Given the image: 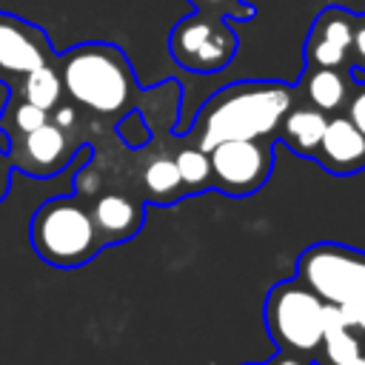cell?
I'll return each instance as SVG.
<instances>
[{"mask_svg":"<svg viewBox=\"0 0 365 365\" xmlns=\"http://www.w3.org/2000/svg\"><path fill=\"white\" fill-rule=\"evenodd\" d=\"M63 94L91 117L123 120L137 103V77L114 43H80L54 57Z\"/></svg>","mask_w":365,"mask_h":365,"instance_id":"obj_1","label":"cell"},{"mask_svg":"<svg viewBox=\"0 0 365 365\" xmlns=\"http://www.w3.org/2000/svg\"><path fill=\"white\" fill-rule=\"evenodd\" d=\"M294 106V88L274 80H242L220 88L194 117V137L202 151L225 140H262L274 134Z\"/></svg>","mask_w":365,"mask_h":365,"instance_id":"obj_2","label":"cell"},{"mask_svg":"<svg viewBox=\"0 0 365 365\" xmlns=\"http://www.w3.org/2000/svg\"><path fill=\"white\" fill-rule=\"evenodd\" d=\"M29 242L51 268H83L103 248L80 197H51L37 205L29 220Z\"/></svg>","mask_w":365,"mask_h":365,"instance_id":"obj_3","label":"cell"},{"mask_svg":"<svg viewBox=\"0 0 365 365\" xmlns=\"http://www.w3.org/2000/svg\"><path fill=\"white\" fill-rule=\"evenodd\" d=\"M265 331L285 354L311 356L325 331V302L299 279L277 282L265 297Z\"/></svg>","mask_w":365,"mask_h":365,"instance_id":"obj_4","label":"cell"},{"mask_svg":"<svg viewBox=\"0 0 365 365\" xmlns=\"http://www.w3.org/2000/svg\"><path fill=\"white\" fill-rule=\"evenodd\" d=\"M297 277L325 302L354 308L365 302V251L317 242L297 257Z\"/></svg>","mask_w":365,"mask_h":365,"instance_id":"obj_5","label":"cell"},{"mask_svg":"<svg viewBox=\"0 0 365 365\" xmlns=\"http://www.w3.org/2000/svg\"><path fill=\"white\" fill-rule=\"evenodd\" d=\"M237 48L240 40L228 26V20L202 11L177 20L168 37V51L174 63L197 74H211L225 68L234 60Z\"/></svg>","mask_w":365,"mask_h":365,"instance_id":"obj_6","label":"cell"},{"mask_svg":"<svg viewBox=\"0 0 365 365\" xmlns=\"http://www.w3.org/2000/svg\"><path fill=\"white\" fill-rule=\"evenodd\" d=\"M211 160V188L228 197H251L257 194L271 171L274 151L262 140H225L208 148Z\"/></svg>","mask_w":365,"mask_h":365,"instance_id":"obj_7","label":"cell"},{"mask_svg":"<svg viewBox=\"0 0 365 365\" xmlns=\"http://www.w3.org/2000/svg\"><path fill=\"white\" fill-rule=\"evenodd\" d=\"M80 143L83 140L77 134L60 128L51 120L31 128L29 134H20V137H11V140L0 137V145L6 148V154L11 160V168L23 171L26 177H34V180L60 174L74 160Z\"/></svg>","mask_w":365,"mask_h":365,"instance_id":"obj_8","label":"cell"},{"mask_svg":"<svg viewBox=\"0 0 365 365\" xmlns=\"http://www.w3.org/2000/svg\"><path fill=\"white\" fill-rule=\"evenodd\" d=\"M57 51L51 48L48 34L31 20L0 11V83L14 88L29 71L54 63Z\"/></svg>","mask_w":365,"mask_h":365,"instance_id":"obj_9","label":"cell"},{"mask_svg":"<svg viewBox=\"0 0 365 365\" xmlns=\"http://www.w3.org/2000/svg\"><path fill=\"white\" fill-rule=\"evenodd\" d=\"M94 231L103 245L128 242L143 228V202L125 191H100L88 202Z\"/></svg>","mask_w":365,"mask_h":365,"instance_id":"obj_10","label":"cell"},{"mask_svg":"<svg viewBox=\"0 0 365 365\" xmlns=\"http://www.w3.org/2000/svg\"><path fill=\"white\" fill-rule=\"evenodd\" d=\"M314 160L331 174H356L365 168V134L345 114L328 117Z\"/></svg>","mask_w":365,"mask_h":365,"instance_id":"obj_11","label":"cell"},{"mask_svg":"<svg viewBox=\"0 0 365 365\" xmlns=\"http://www.w3.org/2000/svg\"><path fill=\"white\" fill-rule=\"evenodd\" d=\"M328 125V114L314 108V106H291L279 123V134L285 140V145L299 154V157H311L317 154V145L322 140V131Z\"/></svg>","mask_w":365,"mask_h":365,"instance_id":"obj_12","label":"cell"},{"mask_svg":"<svg viewBox=\"0 0 365 365\" xmlns=\"http://www.w3.org/2000/svg\"><path fill=\"white\" fill-rule=\"evenodd\" d=\"M140 191H143V200L157 205H171L188 194L180 180L174 157H165V154L145 163V168L140 171Z\"/></svg>","mask_w":365,"mask_h":365,"instance_id":"obj_13","label":"cell"},{"mask_svg":"<svg viewBox=\"0 0 365 365\" xmlns=\"http://www.w3.org/2000/svg\"><path fill=\"white\" fill-rule=\"evenodd\" d=\"M302 91H305L308 106H314V108H319L325 114H334L348 100V77L339 68L311 66L305 80H302Z\"/></svg>","mask_w":365,"mask_h":365,"instance_id":"obj_14","label":"cell"},{"mask_svg":"<svg viewBox=\"0 0 365 365\" xmlns=\"http://www.w3.org/2000/svg\"><path fill=\"white\" fill-rule=\"evenodd\" d=\"M9 94H17L23 97L26 103L43 108V111H51L66 94H63V83H60V74H57V66L48 63V66H40L34 71H29L14 88H9Z\"/></svg>","mask_w":365,"mask_h":365,"instance_id":"obj_15","label":"cell"},{"mask_svg":"<svg viewBox=\"0 0 365 365\" xmlns=\"http://www.w3.org/2000/svg\"><path fill=\"white\" fill-rule=\"evenodd\" d=\"M48 123V111L26 103L23 97L17 94H9L6 97V106L0 111V137L3 140H11V137H20V134H29L31 128Z\"/></svg>","mask_w":365,"mask_h":365,"instance_id":"obj_16","label":"cell"},{"mask_svg":"<svg viewBox=\"0 0 365 365\" xmlns=\"http://www.w3.org/2000/svg\"><path fill=\"white\" fill-rule=\"evenodd\" d=\"M354 23H356L354 14H348V11L339 9V6H331V9L319 11V17H317L314 26H311V34H317V37H322V40H328V43H334V46H339V48H345V51L351 54Z\"/></svg>","mask_w":365,"mask_h":365,"instance_id":"obj_17","label":"cell"},{"mask_svg":"<svg viewBox=\"0 0 365 365\" xmlns=\"http://www.w3.org/2000/svg\"><path fill=\"white\" fill-rule=\"evenodd\" d=\"M180 180L185 185V191H200V188H211V160L208 151H202L200 145H185L174 154Z\"/></svg>","mask_w":365,"mask_h":365,"instance_id":"obj_18","label":"cell"},{"mask_svg":"<svg viewBox=\"0 0 365 365\" xmlns=\"http://www.w3.org/2000/svg\"><path fill=\"white\" fill-rule=\"evenodd\" d=\"M305 54H308V63L311 66H319V68H342L348 63V51L311 34L308 43H305Z\"/></svg>","mask_w":365,"mask_h":365,"instance_id":"obj_19","label":"cell"},{"mask_svg":"<svg viewBox=\"0 0 365 365\" xmlns=\"http://www.w3.org/2000/svg\"><path fill=\"white\" fill-rule=\"evenodd\" d=\"M194 6V11L202 14H214L222 20H251L254 17V6L242 3V0H188Z\"/></svg>","mask_w":365,"mask_h":365,"instance_id":"obj_20","label":"cell"},{"mask_svg":"<svg viewBox=\"0 0 365 365\" xmlns=\"http://www.w3.org/2000/svg\"><path fill=\"white\" fill-rule=\"evenodd\" d=\"M345 117L365 134V83H356L345 100Z\"/></svg>","mask_w":365,"mask_h":365,"instance_id":"obj_21","label":"cell"},{"mask_svg":"<svg viewBox=\"0 0 365 365\" xmlns=\"http://www.w3.org/2000/svg\"><path fill=\"white\" fill-rule=\"evenodd\" d=\"M351 51L356 57V66L365 68V17H356L354 23V43H351Z\"/></svg>","mask_w":365,"mask_h":365,"instance_id":"obj_22","label":"cell"},{"mask_svg":"<svg viewBox=\"0 0 365 365\" xmlns=\"http://www.w3.org/2000/svg\"><path fill=\"white\" fill-rule=\"evenodd\" d=\"M11 174H14L11 160H9L6 148L0 145V202H3V200H6V194L11 191Z\"/></svg>","mask_w":365,"mask_h":365,"instance_id":"obj_23","label":"cell"},{"mask_svg":"<svg viewBox=\"0 0 365 365\" xmlns=\"http://www.w3.org/2000/svg\"><path fill=\"white\" fill-rule=\"evenodd\" d=\"M339 311H342V317H345V322L351 328L365 331V302L362 305H354V308H339Z\"/></svg>","mask_w":365,"mask_h":365,"instance_id":"obj_24","label":"cell"},{"mask_svg":"<svg viewBox=\"0 0 365 365\" xmlns=\"http://www.w3.org/2000/svg\"><path fill=\"white\" fill-rule=\"evenodd\" d=\"M265 365H311V359L308 356H302V354H285V351H279L274 359H268Z\"/></svg>","mask_w":365,"mask_h":365,"instance_id":"obj_25","label":"cell"},{"mask_svg":"<svg viewBox=\"0 0 365 365\" xmlns=\"http://www.w3.org/2000/svg\"><path fill=\"white\" fill-rule=\"evenodd\" d=\"M325 365V362H322ZM334 365H365V354H356L351 359H342V362H334Z\"/></svg>","mask_w":365,"mask_h":365,"instance_id":"obj_26","label":"cell"}]
</instances>
